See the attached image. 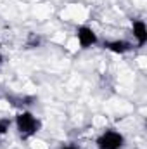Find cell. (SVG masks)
I'll return each instance as SVG.
<instances>
[{
	"label": "cell",
	"mask_w": 147,
	"mask_h": 149,
	"mask_svg": "<svg viewBox=\"0 0 147 149\" xmlns=\"http://www.w3.org/2000/svg\"><path fill=\"white\" fill-rule=\"evenodd\" d=\"M12 123H14V120H10L9 116H3V118H0V137H3V135H5V134L10 130Z\"/></svg>",
	"instance_id": "obj_6"
},
{
	"label": "cell",
	"mask_w": 147,
	"mask_h": 149,
	"mask_svg": "<svg viewBox=\"0 0 147 149\" xmlns=\"http://www.w3.org/2000/svg\"><path fill=\"white\" fill-rule=\"evenodd\" d=\"M26 45H28V49H35V47H38V45H40V37H37L35 33H31V35L28 37Z\"/></svg>",
	"instance_id": "obj_7"
},
{
	"label": "cell",
	"mask_w": 147,
	"mask_h": 149,
	"mask_svg": "<svg viewBox=\"0 0 147 149\" xmlns=\"http://www.w3.org/2000/svg\"><path fill=\"white\" fill-rule=\"evenodd\" d=\"M76 40H78V43L83 50L92 49L94 45L99 43V37H97L95 30L88 24H81V26L76 28Z\"/></svg>",
	"instance_id": "obj_3"
},
{
	"label": "cell",
	"mask_w": 147,
	"mask_h": 149,
	"mask_svg": "<svg viewBox=\"0 0 147 149\" xmlns=\"http://www.w3.org/2000/svg\"><path fill=\"white\" fill-rule=\"evenodd\" d=\"M102 47L106 50H109L112 54H126L130 50H133V43L123 38H116V40H104Z\"/></svg>",
	"instance_id": "obj_4"
},
{
	"label": "cell",
	"mask_w": 147,
	"mask_h": 149,
	"mask_svg": "<svg viewBox=\"0 0 147 149\" xmlns=\"http://www.w3.org/2000/svg\"><path fill=\"white\" fill-rule=\"evenodd\" d=\"M132 35L137 42V47H144L147 43V26L144 19H135L132 23Z\"/></svg>",
	"instance_id": "obj_5"
},
{
	"label": "cell",
	"mask_w": 147,
	"mask_h": 149,
	"mask_svg": "<svg viewBox=\"0 0 147 149\" xmlns=\"http://www.w3.org/2000/svg\"><path fill=\"white\" fill-rule=\"evenodd\" d=\"M59 149H80V148H78L76 144H73V142H71V144H64V146H61Z\"/></svg>",
	"instance_id": "obj_8"
},
{
	"label": "cell",
	"mask_w": 147,
	"mask_h": 149,
	"mask_svg": "<svg viewBox=\"0 0 147 149\" xmlns=\"http://www.w3.org/2000/svg\"><path fill=\"white\" fill-rule=\"evenodd\" d=\"M125 144H126L125 135L119 130H114V128L104 130L95 139V148L97 149H123Z\"/></svg>",
	"instance_id": "obj_2"
},
{
	"label": "cell",
	"mask_w": 147,
	"mask_h": 149,
	"mask_svg": "<svg viewBox=\"0 0 147 149\" xmlns=\"http://www.w3.org/2000/svg\"><path fill=\"white\" fill-rule=\"evenodd\" d=\"M3 63V56H2V52H0V64Z\"/></svg>",
	"instance_id": "obj_9"
},
{
	"label": "cell",
	"mask_w": 147,
	"mask_h": 149,
	"mask_svg": "<svg viewBox=\"0 0 147 149\" xmlns=\"http://www.w3.org/2000/svg\"><path fill=\"white\" fill-rule=\"evenodd\" d=\"M14 125H16V130H17V134L23 141L35 137L42 128V121L31 111L17 113L16 118H14Z\"/></svg>",
	"instance_id": "obj_1"
}]
</instances>
